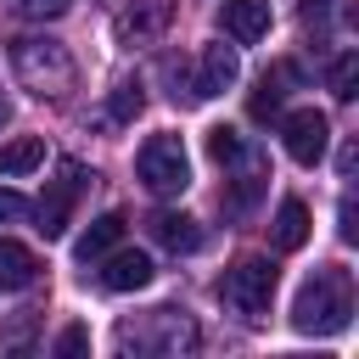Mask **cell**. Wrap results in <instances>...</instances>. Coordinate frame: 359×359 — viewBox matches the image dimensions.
Returning <instances> with one entry per match:
<instances>
[{"label":"cell","mask_w":359,"mask_h":359,"mask_svg":"<svg viewBox=\"0 0 359 359\" xmlns=\"http://www.w3.org/2000/svg\"><path fill=\"white\" fill-rule=\"evenodd\" d=\"M348 320H353V280H348V269H314L309 280H303V292H297V303H292V331H303V337H337V331H348Z\"/></svg>","instance_id":"cell-1"},{"label":"cell","mask_w":359,"mask_h":359,"mask_svg":"<svg viewBox=\"0 0 359 359\" xmlns=\"http://www.w3.org/2000/svg\"><path fill=\"white\" fill-rule=\"evenodd\" d=\"M11 73H17V84H22L28 95H39V101L67 95L73 79H79L73 50H67L62 39H45V34H22V39H11Z\"/></svg>","instance_id":"cell-2"},{"label":"cell","mask_w":359,"mask_h":359,"mask_svg":"<svg viewBox=\"0 0 359 359\" xmlns=\"http://www.w3.org/2000/svg\"><path fill=\"white\" fill-rule=\"evenodd\" d=\"M118 348L129 353H191L196 348V325H191V314L185 309H174V303H163V309H151V314H140V320H123L118 325Z\"/></svg>","instance_id":"cell-3"},{"label":"cell","mask_w":359,"mask_h":359,"mask_svg":"<svg viewBox=\"0 0 359 359\" xmlns=\"http://www.w3.org/2000/svg\"><path fill=\"white\" fill-rule=\"evenodd\" d=\"M135 174H140V185L151 196H180L191 185V157H185L180 135H151L140 146V157H135Z\"/></svg>","instance_id":"cell-4"},{"label":"cell","mask_w":359,"mask_h":359,"mask_svg":"<svg viewBox=\"0 0 359 359\" xmlns=\"http://www.w3.org/2000/svg\"><path fill=\"white\" fill-rule=\"evenodd\" d=\"M219 297H224L241 320H264V309H269V297H275V264H269V258H241V264L224 275Z\"/></svg>","instance_id":"cell-5"},{"label":"cell","mask_w":359,"mask_h":359,"mask_svg":"<svg viewBox=\"0 0 359 359\" xmlns=\"http://www.w3.org/2000/svg\"><path fill=\"white\" fill-rule=\"evenodd\" d=\"M280 146H286L292 163L314 168V163L325 157V146H331V123H325V112H320V107H297V112H286V118H280Z\"/></svg>","instance_id":"cell-6"},{"label":"cell","mask_w":359,"mask_h":359,"mask_svg":"<svg viewBox=\"0 0 359 359\" xmlns=\"http://www.w3.org/2000/svg\"><path fill=\"white\" fill-rule=\"evenodd\" d=\"M79 191H84V168H79V163H62V180L45 191V202H39V224H34L45 241H56V236L67 230V213H73Z\"/></svg>","instance_id":"cell-7"},{"label":"cell","mask_w":359,"mask_h":359,"mask_svg":"<svg viewBox=\"0 0 359 359\" xmlns=\"http://www.w3.org/2000/svg\"><path fill=\"white\" fill-rule=\"evenodd\" d=\"M151 275L157 269L140 247H112V252H101V269H95V280L107 292H140V286H151Z\"/></svg>","instance_id":"cell-8"},{"label":"cell","mask_w":359,"mask_h":359,"mask_svg":"<svg viewBox=\"0 0 359 359\" xmlns=\"http://www.w3.org/2000/svg\"><path fill=\"white\" fill-rule=\"evenodd\" d=\"M241 79V56H236V45H202V62H196V90L191 95H224L230 84Z\"/></svg>","instance_id":"cell-9"},{"label":"cell","mask_w":359,"mask_h":359,"mask_svg":"<svg viewBox=\"0 0 359 359\" xmlns=\"http://www.w3.org/2000/svg\"><path fill=\"white\" fill-rule=\"evenodd\" d=\"M219 22L236 45H258L269 34V0H224L219 6Z\"/></svg>","instance_id":"cell-10"},{"label":"cell","mask_w":359,"mask_h":359,"mask_svg":"<svg viewBox=\"0 0 359 359\" xmlns=\"http://www.w3.org/2000/svg\"><path fill=\"white\" fill-rule=\"evenodd\" d=\"M123 224H129L123 213H101V219H90L84 236L73 241V258H79V264H95L101 252H112V247L123 241Z\"/></svg>","instance_id":"cell-11"},{"label":"cell","mask_w":359,"mask_h":359,"mask_svg":"<svg viewBox=\"0 0 359 359\" xmlns=\"http://www.w3.org/2000/svg\"><path fill=\"white\" fill-rule=\"evenodd\" d=\"M34 280H39V258H34V247L0 236V292H28Z\"/></svg>","instance_id":"cell-12"},{"label":"cell","mask_w":359,"mask_h":359,"mask_svg":"<svg viewBox=\"0 0 359 359\" xmlns=\"http://www.w3.org/2000/svg\"><path fill=\"white\" fill-rule=\"evenodd\" d=\"M146 230H151V241H163L168 252H196V247H202V230H196L191 213H151Z\"/></svg>","instance_id":"cell-13"},{"label":"cell","mask_w":359,"mask_h":359,"mask_svg":"<svg viewBox=\"0 0 359 359\" xmlns=\"http://www.w3.org/2000/svg\"><path fill=\"white\" fill-rule=\"evenodd\" d=\"M45 163V140L39 135H17V140H0V174L6 180H22Z\"/></svg>","instance_id":"cell-14"},{"label":"cell","mask_w":359,"mask_h":359,"mask_svg":"<svg viewBox=\"0 0 359 359\" xmlns=\"http://www.w3.org/2000/svg\"><path fill=\"white\" fill-rule=\"evenodd\" d=\"M303 241H309V208H303L297 196H286L280 213H275V247H280V252H297Z\"/></svg>","instance_id":"cell-15"},{"label":"cell","mask_w":359,"mask_h":359,"mask_svg":"<svg viewBox=\"0 0 359 359\" xmlns=\"http://www.w3.org/2000/svg\"><path fill=\"white\" fill-rule=\"evenodd\" d=\"M157 22H163V0H146L140 11H123V17H118V39H129V45H135V39H151Z\"/></svg>","instance_id":"cell-16"},{"label":"cell","mask_w":359,"mask_h":359,"mask_svg":"<svg viewBox=\"0 0 359 359\" xmlns=\"http://www.w3.org/2000/svg\"><path fill=\"white\" fill-rule=\"evenodd\" d=\"M208 157H213L219 168H236V163L247 157V140H241L230 123H213V129H208Z\"/></svg>","instance_id":"cell-17"},{"label":"cell","mask_w":359,"mask_h":359,"mask_svg":"<svg viewBox=\"0 0 359 359\" xmlns=\"http://www.w3.org/2000/svg\"><path fill=\"white\" fill-rule=\"evenodd\" d=\"M325 79H331V95H337V101H353V95H359V56H353V50H342V56L331 62V73H325Z\"/></svg>","instance_id":"cell-18"},{"label":"cell","mask_w":359,"mask_h":359,"mask_svg":"<svg viewBox=\"0 0 359 359\" xmlns=\"http://www.w3.org/2000/svg\"><path fill=\"white\" fill-rule=\"evenodd\" d=\"M275 112H280V73H275V79L264 73V79H258V90H252V118H258V123H269Z\"/></svg>","instance_id":"cell-19"},{"label":"cell","mask_w":359,"mask_h":359,"mask_svg":"<svg viewBox=\"0 0 359 359\" xmlns=\"http://www.w3.org/2000/svg\"><path fill=\"white\" fill-rule=\"evenodd\" d=\"M140 107H146V95H140V79H123V84L112 90V118H118V123H129Z\"/></svg>","instance_id":"cell-20"},{"label":"cell","mask_w":359,"mask_h":359,"mask_svg":"<svg viewBox=\"0 0 359 359\" xmlns=\"http://www.w3.org/2000/svg\"><path fill=\"white\" fill-rule=\"evenodd\" d=\"M73 0H17V11L22 17H34V22H50V17H62Z\"/></svg>","instance_id":"cell-21"},{"label":"cell","mask_w":359,"mask_h":359,"mask_svg":"<svg viewBox=\"0 0 359 359\" xmlns=\"http://www.w3.org/2000/svg\"><path fill=\"white\" fill-rule=\"evenodd\" d=\"M337 219H342V224H337V236L353 247V241H359V224H353V219H359V213H353V196H342V202H337Z\"/></svg>","instance_id":"cell-22"},{"label":"cell","mask_w":359,"mask_h":359,"mask_svg":"<svg viewBox=\"0 0 359 359\" xmlns=\"http://www.w3.org/2000/svg\"><path fill=\"white\" fill-rule=\"evenodd\" d=\"M50 348H56V353H84V348H90V331H84V325H67Z\"/></svg>","instance_id":"cell-23"},{"label":"cell","mask_w":359,"mask_h":359,"mask_svg":"<svg viewBox=\"0 0 359 359\" xmlns=\"http://www.w3.org/2000/svg\"><path fill=\"white\" fill-rule=\"evenodd\" d=\"M17 219H28V202H22L17 191L0 185V224H17Z\"/></svg>","instance_id":"cell-24"},{"label":"cell","mask_w":359,"mask_h":359,"mask_svg":"<svg viewBox=\"0 0 359 359\" xmlns=\"http://www.w3.org/2000/svg\"><path fill=\"white\" fill-rule=\"evenodd\" d=\"M0 123H11V101L6 95H0Z\"/></svg>","instance_id":"cell-25"}]
</instances>
